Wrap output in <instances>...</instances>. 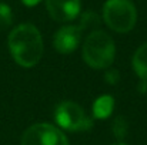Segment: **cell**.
I'll return each mask as SVG.
<instances>
[{
	"label": "cell",
	"mask_w": 147,
	"mask_h": 145,
	"mask_svg": "<svg viewBox=\"0 0 147 145\" xmlns=\"http://www.w3.org/2000/svg\"><path fill=\"white\" fill-rule=\"evenodd\" d=\"M26 6H29V7H33V6H36V4H39L40 3V0H22Z\"/></svg>",
	"instance_id": "cell-13"
},
{
	"label": "cell",
	"mask_w": 147,
	"mask_h": 145,
	"mask_svg": "<svg viewBox=\"0 0 147 145\" xmlns=\"http://www.w3.org/2000/svg\"><path fill=\"white\" fill-rule=\"evenodd\" d=\"M22 145H69V140L57 127L42 122L24 131Z\"/></svg>",
	"instance_id": "cell-5"
},
{
	"label": "cell",
	"mask_w": 147,
	"mask_h": 145,
	"mask_svg": "<svg viewBox=\"0 0 147 145\" xmlns=\"http://www.w3.org/2000/svg\"><path fill=\"white\" fill-rule=\"evenodd\" d=\"M50 17L59 23L74 20L82 7V0H46Z\"/></svg>",
	"instance_id": "cell-7"
},
{
	"label": "cell",
	"mask_w": 147,
	"mask_h": 145,
	"mask_svg": "<svg viewBox=\"0 0 147 145\" xmlns=\"http://www.w3.org/2000/svg\"><path fill=\"white\" fill-rule=\"evenodd\" d=\"M114 108V98L111 96H100L93 104V114L96 118L104 120L107 118Z\"/></svg>",
	"instance_id": "cell-8"
},
{
	"label": "cell",
	"mask_w": 147,
	"mask_h": 145,
	"mask_svg": "<svg viewBox=\"0 0 147 145\" xmlns=\"http://www.w3.org/2000/svg\"><path fill=\"white\" fill-rule=\"evenodd\" d=\"M54 120L67 131H87L93 127V121L86 115L84 110L73 101L60 102L54 111Z\"/></svg>",
	"instance_id": "cell-4"
},
{
	"label": "cell",
	"mask_w": 147,
	"mask_h": 145,
	"mask_svg": "<svg viewBox=\"0 0 147 145\" xmlns=\"http://www.w3.org/2000/svg\"><path fill=\"white\" fill-rule=\"evenodd\" d=\"M13 21V13L11 7L3 1H0V29H6Z\"/></svg>",
	"instance_id": "cell-10"
},
{
	"label": "cell",
	"mask_w": 147,
	"mask_h": 145,
	"mask_svg": "<svg viewBox=\"0 0 147 145\" xmlns=\"http://www.w3.org/2000/svg\"><path fill=\"white\" fill-rule=\"evenodd\" d=\"M7 43L14 61L24 68L34 67L43 55L42 34L30 23L14 27L9 34Z\"/></svg>",
	"instance_id": "cell-1"
},
{
	"label": "cell",
	"mask_w": 147,
	"mask_h": 145,
	"mask_svg": "<svg viewBox=\"0 0 147 145\" xmlns=\"http://www.w3.org/2000/svg\"><path fill=\"white\" fill-rule=\"evenodd\" d=\"M106 81H107L109 84H116V83L119 81V73H117V70H110V71H107V73H106Z\"/></svg>",
	"instance_id": "cell-12"
},
{
	"label": "cell",
	"mask_w": 147,
	"mask_h": 145,
	"mask_svg": "<svg viewBox=\"0 0 147 145\" xmlns=\"http://www.w3.org/2000/svg\"><path fill=\"white\" fill-rule=\"evenodd\" d=\"M104 23L117 33H129L137 21V10L131 0H107L103 6Z\"/></svg>",
	"instance_id": "cell-3"
},
{
	"label": "cell",
	"mask_w": 147,
	"mask_h": 145,
	"mask_svg": "<svg viewBox=\"0 0 147 145\" xmlns=\"http://www.w3.org/2000/svg\"><path fill=\"white\" fill-rule=\"evenodd\" d=\"M116 47L113 39L103 30L90 33L83 44V58L92 68H107L114 61Z\"/></svg>",
	"instance_id": "cell-2"
},
{
	"label": "cell",
	"mask_w": 147,
	"mask_h": 145,
	"mask_svg": "<svg viewBox=\"0 0 147 145\" xmlns=\"http://www.w3.org/2000/svg\"><path fill=\"white\" fill-rule=\"evenodd\" d=\"M111 130H113L116 138H119V140L124 138L126 134H127V122H126V118L117 117V118L114 120V122H113V128H111Z\"/></svg>",
	"instance_id": "cell-11"
},
{
	"label": "cell",
	"mask_w": 147,
	"mask_h": 145,
	"mask_svg": "<svg viewBox=\"0 0 147 145\" xmlns=\"http://www.w3.org/2000/svg\"><path fill=\"white\" fill-rule=\"evenodd\" d=\"M133 68L140 80L147 81V43L142 44L133 55Z\"/></svg>",
	"instance_id": "cell-9"
},
{
	"label": "cell",
	"mask_w": 147,
	"mask_h": 145,
	"mask_svg": "<svg viewBox=\"0 0 147 145\" xmlns=\"http://www.w3.org/2000/svg\"><path fill=\"white\" fill-rule=\"evenodd\" d=\"M113 145H126V144H123V142H117V144H113Z\"/></svg>",
	"instance_id": "cell-14"
},
{
	"label": "cell",
	"mask_w": 147,
	"mask_h": 145,
	"mask_svg": "<svg viewBox=\"0 0 147 145\" xmlns=\"http://www.w3.org/2000/svg\"><path fill=\"white\" fill-rule=\"evenodd\" d=\"M89 16H90V13H86L82 17V24L80 26H64V27L59 29V31L54 34L53 46L60 54H70L77 48Z\"/></svg>",
	"instance_id": "cell-6"
}]
</instances>
